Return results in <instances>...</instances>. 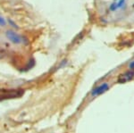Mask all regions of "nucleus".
Listing matches in <instances>:
<instances>
[{
	"mask_svg": "<svg viewBox=\"0 0 134 133\" xmlns=\"http://www.w3.org/2000/svg\"><path fill=\"white\" fill-rule=\"evenodd\" d=\"M6 25V21L5 19L4 18V17H2L1 15H0V26H5Z\"/></svg>",
	"mask_w": 134,
	"mask_h": 133,
	"instance_id": "20e7f679",
	"label": "nucleus"
},
{
	"mask_svg": "<svg viewBox=\"0 0 134 133\" xmlns=\"http://www.w3.org/2000/svg\"><path fill=\"white\" fill-rule=\"evenodd\" d=\"M109 85L108 83L105 82L103 84L99 85L98 87H97L96 89H94L93 90L91 91V96H98L99 95H102L105 92H107V90L109 89Z\"/></svg>",
	"mask_w": 134,
	"mask_h": 133,
	"instance_id": "7ed1b4c3",
	"label": "nucleus"
},
{
	"mask_svg": "<svg viewBox=\"0 0 134 133\" xmlns=\"http://www.w3.org/2000/svg\"><path fill=\"white\" fill-rule=\"evenodd\" d=\"M5 36L7 38L8 40H10L12 43L14 44H21V43L24 42V38L21 35H20L19 33H17L16 31H12V30H8L5 31Z\"/></svg>",
	"mask_w": 134,
	"mask_h": 133,
	"instance_id": "f257e3e1",
	"label": "nucleus"
},
{
	"mask_svg": "<svg viewBox=\"0 0 134 133\" xmlns=\"http://www.w3.org/2000/svg\"><path fill=\"white\" fill-rule=\"evenodd\" d=\"M23 94V90L21 89H14V90H8L5 91L0 96V100L3 99H8V98H15L19 97Z\"/></svg>",
	"mask_w": 134,
	"mask_h": 133,
	"instance_id": "f03ea898",
	"label": "nucleus"
},
{
	"mask_svg": "<svg viewBox=\"0 0 134 133\" xmlns=\"http://www.w3.org/2000/svg\"><path fill=\"white\" fill-rule=\"evenodd\" d=\"M116 9H117V6H116L115 3L112 4V5H110V10H111V11H115Z\"/></svg>",
	"mask_w": 134,
	"mask_h": 133,
	"instance_id": "423d86ee",
	"label": "nucleus"
},
{
	"mask_svg": "<svg viewBox=\"0 0 134 133\" xmlns=\"http://www.w3.org/2000/svg\"><path fill=\"white\" fill-rule=\"evenodd\" d=\"M124 2H125V0H120V1H119L118 3L116 4V6H117V8H120V7H122V6L124 5Z\"/></svg>",
	"mask_w": 134,
	"mask_h": 133,
	"instance_id": "39448f33",
	"label": "nucleus"
},
{
	"mask_svg": "<svg viewBox=\"0 0 134 133\" xmlns=\"http://www.w3.org/2000/svg\"><path fill=\"white\" fill-rule=\"evenodd\" d=\"M130 68H131V69H134V61L131 62V64H130Z\"/></svg>",
	"mask_w": 134,
	"mask_h": 133,
	"instance_id": "0eeeda50",
	"label": "nucleus"
}]
</instances>
